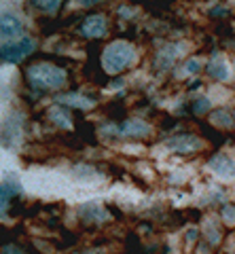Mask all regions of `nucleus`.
Instances as JSON below:
<instances>
[{
	"mask_svg": "<svg viewBox=\"0 0 235 254\" xmlns=\"http://www.w3.org/2000/svg\"><path fill=\"white\" fill-rule=\"evenodd\" d=\"M134 62H136V49L125 41L111 43L102 53V68L108 74H119L125 68L134 66Z\"/></svg>",
	"mask_w": 235,
	"mask_h": 254,
	"instance_id": "nucleus-2",
	"label": "nucleus"
},
{
	"mask_svg": "<svg viewBox=\"0 0 235 254\" xmlns=\"http://www.w3.org/2000/svg\"><path fill=\"white\" fill-rule=\"evenodd\" d=\"M212 121H214L216 125L227 127V125H231V123H233V119H231V113H229V110H216V113L212 115Z\"/></svg>",
	"mask_w": 235,
	"mask_h": 254,
	"instance_id": "nucleus-14",
	"label": "nucleus"
},
{
	"mask_svg": "<svg viewBox=\"0 0 235 254\" xmlns=\"http://www.w3.org/2000/svg\"><path fill=\"white\" fill-rule=\"evenodd\" d=\"M123 85V78H115V81H111V87H121Z\"/></svg>",
	"mask_w": 235,
	"mask_h": 254,
	"instance_id": "nucleus-18",
	"label": "nucleus"
},
{
	"mask_svg": "<svg viewBox=\"0 0 235 254\" xmlns=\"http://www.w3.org/2000/svg\"><path fill=\"white\" fill-rule=\"evenodd\" d=\"M26 74V81L30 83V87H34L38 93L51 91V89H61L66 85V72L56 64L49 62H36L30 64V66L23 70Z\"/></svg>",
	"mask_w": 235,
	"mask_h": 254,
	"instance_id": "nucleus-1",
	"label": "nucleus"
},
{
	"mask_svg": "<svg viewBox=\"0 0 235 254\" xmlns=\"http://www.w3.org/2000/svg\"><path fill=\"white\" fill-rule=\"evenodd\" d=\"M15 193H19V187L15 182H2L0 185V214H4L9 208V201Z\"/></svg>",
	"mask_w": 235,
	"mask_h": 254,
	"instance_id": "nucleus-10",
	"label": "nucleus"
},
{
	"mask_svg": "<svg viewBox=\"0 0 235 254\" xmlns=\"http://www.w3.org/2000/svg\"><path fill=\"white\" fill-rule=\"evenodd\" d=\"M106 32H108V21L104 15H89V17L81 23V28H78V34L83 38H91V41L102 38Z\"/></svg>",
	"mask_w": 235,
	"mask_h": 254,
	"instance_id": "nucleus-4",
	"label": "nucleus"
},
{
	"mask_svg": "<svg viewBox=\"0 0 235 254\" xmlns=\"http://www.w3.org/2000/svg\"><path fill=\"white\" fill-rule=\"evenodd\" d=\"M21 21L15 17V15L6 13V15H0V34L6 36V38H13V36H19L21 34Z\"/></svg>",
	"mask_w": 235,
	"mask_h": 254,
	"instance_id": "nucleus-7",
	"label": "nucleus"
},
{
	"mask_svg": "<svg viewBox=\"0 0 235 254\" xmlns=\"http://www.w3.org/2000/svg\"><path fill=\"white\" fill-rule=\"evenodd\" d=\"M186 70H189V72H197V70H199V62L191 60L189 64H186Z\"/></svg>",
	"mask_w": 235,
	"mask_h": 254,
	"instance_id": "nucleus-16",
	"label": "nucleus"
},
{
	"mask_svg": "<svg viewBox=\"0 0 235 254\" xmlns=\"http://www.w3.org/2000/svg\"><path fill=\"white\" fill-rule=\"evenodd\" d=\"M32 51H34V41L32 38H21L19 43H4L2 47H0V62L17 64Z\"/></svg>",
	"mask_w": 235,
	"mask_h": 254,
	"instance_id": "nucleus-3",
	"label": "nucleus"
},
{
	"mask_svg": "<svg viewBox=\"0 0 235 254\" xmlns=\"http://www.w3.org/2000/svg\"><path fill=\"white\" fill-rule=\"evenodd\" d=\"M49 119L53 123H56L58 127H72V119H70V115H68V110H64V108H59V106H53V108H49Z\"/></svg>",
	"mask_w": 235,
	"mask_h": 254,
	"instance_id": "nucleus-11",
	"label": "nucleus"
},
{
	"mask_svg": "<svg viewBox=\"0 0 235 254\" xmlns=\"http://www.w3.org/2000/svg\"><path fill=\"white\" fill-rule=\"evenodd\" d=\"M193 113H197V115H201V113H206V110H210V102L206 100V98H199V100H195L193 102Z\"/></svg>",
	"mask_w": 235,
	"mask_h": 254,
	"instance_id": "nucleus-15",
	"label": "nucleus"
},
{
	"mask_svg": "<svg viewBox=\"0 0 235 254\" xmlns=\"http://www.w3.org/2000/svg\"><path fill=\"white\" fill-rule=\"evenodd\" d=\"M59 2H61V0H30V4H32L34 9H38V11H43V13L58 11Z\"/></svg>",
	"mask_w": 235,
	"mask_h": 254,
	"instance_id": "nucleus-12",
	"label": "nucleus"
},
{
	"mask_svg": "<svg viewBox=\"0 0 235 254\" xmlns=\"http://www.w3.org/2000/svg\"><path fill=\"white\" fill-rule=\"evenodd\" d=\"M119 133L123 136H131V138H144L148 133V125L144 121H138V119H129L119 127Z\"/></svg>",
	"mask_w": 235,
	"mask_h": 254,
	"instance_id": "nucleus-9",
	"label": "nucleus"
},
{
	"mask_svg": "<svg viewBox=\"0 0 235 254\" xmlns=\"http://www.w3.org/2000/svg\"><path fill=\"white\" fill-rule=\"evenodd\" d=\"M166 144H168V148L178 150V153H191V150H197L201 146L199 140L195 136H191V133H180V136H174V138H170Z\"/></svg>",
	"mask_w": 235,
	"mask_h": 254,
	"instance_id": "nucleus-5",
	"label": "nucleus"
},
{
	"mask_svg": "<svg viewBox=\"0 0 235 254\" xmlns=\"http://www.w3.org/2000/svg\"><path fill=\"white\" fill-rule=\"evenodd\" d=\"M81 4H98V2H104V0H78Z\"/></svg>",
	"mask_w": 235,
	"mask_h": 254,
	"instance_id": "nucleus-17",
	"label": "nucleus"
},
{
	"mask_svg": "<svg viewBox=\"0 0 235 254\" xmlns=\"http://www.w3.org/2000/svg\"><path fill=\"white\" fill-rule=\"evenodd\" d=\"M210 168H212L218 176H225V178H229L235 174V163H233V159L231 157H227V155H216L212 157V161H210Z\"/></svg>",
	"mask_w": 235,
	"mask_h": 254,
	"instance_id": "nucleus-8",
	"label": "nucleus"
},
{
	"mask_svg": "<svg viewBox=\"0 0 235 254\" xmlns=\"http://www.w3.org/2000/svg\"><path fill=\"white\" fill-rule=\"evenodd\" d=\"M208 72L212 74V78H218V81H225L227 76V66L221 62V60H214V62H210V66H208Z\"/></svg>",
	"mask_w": 235,
	"mask_h": 254,
	"instance_id": "nucleus-13",
	"label": "nucleus"
},
{
	"mask_svg": "<svg viewBox=\"0 0 235 254\" xmlns=\"http://www.w3.org/2000/svg\"><path fill=\"white\" fill-rule=\"evenodd\" d=\"M58 102H59V104H64V106L78 108V110H87V108H91L93 104H96V100H93V98H87L85 93H76V91L58 95Z\"/></svg>",
	"mask_w": 235,
	"mask_h": 254,
	"instance_id": "nucleus-6",
	"label": "nucleus"
}]
</instances>
